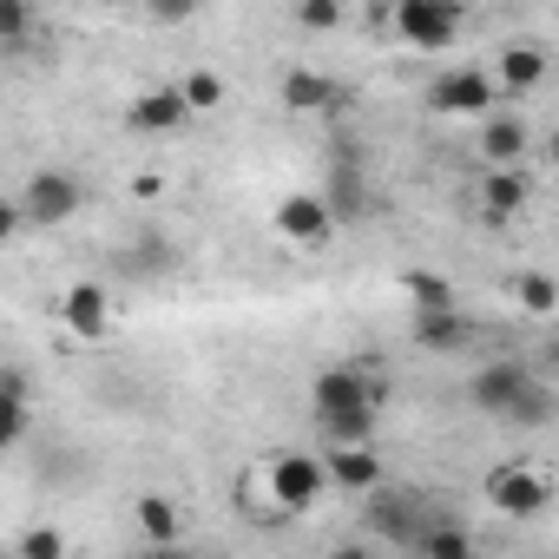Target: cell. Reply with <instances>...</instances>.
Instances as JSON below:
<instances>
[{"mask_svg": "<svg viewBox=\"0 0 559 559\" xmlns=\"http://www.w3.org/2000/svg\"><path fill=\"white\" fill-rule=\"evenodd\" d=\"M21 224H34V230H60V224H73L80 211H86V185H80V171H67V165H47V171H34L27 185H21Z\"/></svg>", "mask_w": 559, "mask_h": 559, "instance_id": "6da1fadb", "label": "cell"}, {"mask_svg": "<svg viewBox=\"0 0 559 559\" xmlns=\"http://www.w3.org/2000/svg\"><path fill=\"white\" fill-rule=\"evenodd\" d=\"M421 99H428L435 119H487V112H500V93H493L487 67H448V73L428 80Z\"/></svg>", "mask_w": 559, "mask_h": 559, "instance_id": "7a4b0ae2", "label": "cell"}, {"mask_svg": "<svg viewBox=\"0 0 559 559\" xmlns=\"http://www.w3.org/2000/svg\"><path fill=\"white\" fill-rule=\"evenodd\" d=\"M546 500H552V480H546L539 461H500V467H487V507H493V513L533 520Z\"/></svg>", "mask_w": 559, "mask_h": 559, "instance_id": "3957f363", "label": "cell"}, {"mask_svg": "<svg viewBox=\"0 0 559 559\" xmlns=\"http://www.w3.org/2000/svg\"><path fill=\"white\" fill-rule=\"evenodd\" d=\"M389 21H395V34H402L408 47H421V53L454 47V34L467 27V14L454 8V0H402V8H395Z\"/></svg>", "mask_w": 559, "mask_h": 559, "instance_id": "277c9868", "label": "cell"}, {"mask_svg": "<svg viewBox=\"0 0 559 559\" xmlns=\"http://www.w3.org/2000/svg\"><path fill=\"white\" fill-rule=\"evenodd\" d=\"M263 487H270V500L284 507V513H304V507L323 500L330 480H323V461H317V454H297V448H290V454H276V461L263 467Z\"/></svg>", "mask_w": 559, "mask_h": 559, "instance_id": "5b68a950", "label": "cell"}, {"mask_svg": "<svg viewBox=\"0 0 559 559\" xmlns=\"http://www.w3.org/2000/svg\"><path fill=\"white\" fill-rule=\"evenodd\" d=\"M376 389H369V369L362 362H323L310 376V415L330 421V415H349V408H369Z\"/></svg>", "mask_w": 559, "mask_h": 559, "instance_id": "8992f818", "label": "cell"}, {"mask_svg": "<svg viewBox=\"0 0 559 559\" xmlns=\"http://www.w3.org/2000/svg\"><path fill=\"white\" fill-rule=\"evenodd\" d=\"M526 152H533V132H526V119H520V112H487V119H480L474 158H480L487 171H520V165H526Z\"/></svg>", "mask_w": 559, "mask_h": 559, "instance_id": "52a82bcc", "label": "cell"}, {"mask_svg": "<svg viewBox=\"0 0 559 559\" xmlns=\"http://www.w3.org/2000/svg\"><path fill=\"white\" fill-rule=\"evenodd\" d=\"M539 369H526V362H480L474 376H467V402L480 408V415H493V421H507V408L526 395V382H533Z\"/></svg>", "mask_w": 559, "mask_h": 559, "instance_id": "ba28073f", "label": "cell"}, {"mask_svg": "<svg viewBox=\"0 0 559 559\" xmlns=\"http://www.w3.org/2000/svg\"><path fill=\"white\" fill-rule=\"evenodd\" d=\"M270 224H276V237H284V243H297V250H317V243H330V230H336L317 191H290V198H276Z\"/></svg>", "mask_w": 559, "mask_h": 559, "instance_id": "9c48e42d", "label": "cell"}, {"mask_svg": "<svg viewBox=\"0 0 559 559\" xmlns=\"http://www.w3.org/2000/svg\"><path fill=\"white\" fill-rule=\"evenodd\" d=\"M474 204H480V224H513L533 204V185H526V171H480Z\"/></svg>", "mask_w": 559, "mask_h": 559, "instance_id": "30bf717a", "label": "cell"}, {"mask_svg": "<svg viewBox=\"0 0 559 559\" xmlns=\"http://www.w3.org/2000/svg\"><path fill=\"white\" fill-rule=\"evenodd\" d=\"M60 330L80 336V343H99V336L112 330V297H106L99 284H73V290L60 297Z\"/></svg>", "mask_w": 559, "mask_h": 559, "instance_id": "8fae6325", "label": "cell"}, {"mask_svg": "<svg viewBox=\"0 0 559 559\" xmlns=\"http://www.w3.org/2000/svg\"><path fill=\"white\" fill-rule=\"evenodd\" d=\"M317 461H323V480L343 487V493H376L382 474H389L376 448H330V454H317Z\"/></svg>", "mask_w": 559, "mask_h": 559, "instance_id": "7c38bea8", "label": "cell"}, {"mask_svg": "<svg viewBox=\"0 0 559 559\" xmlns=\"http://www.w3.org/2000/svg\"><path fill=\"white\" fill-rule=\"evenodd\" d=\"M185 119H191V112L178 106L171 86H145V93H132V106H126V126L145 132V139H165V132H178Z\"/></svg>", "mask_w": 559, "mask_h": 559, "instance_id": "4fadbf2b", "label": "cell"}, {"mask_svg": "<svg viewBox=\"0 0 559 559\" xmlns=\"http://www.w3.org/2000/svg\"><path fill=\"white\" fill-rule=\"evenodd\" d=\"M369 526H376V533H389V539H415L428 520H421V500H415V493H402V487H389V480H382V487L369 493Z\"/></svg>", "mask_w": 559, "mask_h": 559, "instance_id": "5bb4252c", "label": "cell"}, {"mask_svg": "<svg viewBox=\"0 0 559 559\" xmlns=\"http://www.w3.org/2000/svg\"><path fill=\"white\" fill-rule=\"evenodd\" d=\"M493 93H507V99H526V93H539L546 86V53L539 47H507L500 60H493Z\"/></svg>", "mask_w": 559, "mask_h": 559, "instance_id": "9a60e30c", "label": "cell"}, {"mask_svg": "<svg viewBox=\"0 0 559 559\" xmlns=\"http://www.w3.org/2000/svg\"><path fill=\"white\" fill-rule=\"evenodd\" d=\"M132 526H139L145 546H185V513H178L171 493H139L132 500Z\"/></svg>", "mask_w": 559, "mask_h": 559, "instance_id": "2e32d148", "label": "cell"}, {"mask_svg": "<svg viewBox=\"0 0 559 559\" xmlns=\"http://www.w3.org/2000/svg\"><path fill=\"white\" fill-rule=\"evenodd\" d=\"M27 428H34V389H27V376L8 362V369H0V448H21Z\"/></svg>", "mask_w": 559, "mask_h": 559, "instance_id": "e0dca14e", "label": "cell"}, {"mask_svg": "<svg viewBox=\"0 0 559 559\" xmlns=\"http://www.w3.org/2000/svg\"><path fill=\"white\" fill-rule=\"evenodd\" d=\"M276 99L290 112H330V106H343V86L330 73H317V67H290L284 86H276Z\"/></svg>", "mask_w": 559, "mask_h": 559, "instance_id": "ac0fdd59", "label": "cell"}, {"mask_svg": "<svg viewBox=\"0 0 559 559\" xmlns=\"http://www.w3.org/2000/svg\"><path fill=\"white\" fill-rule=\"evenodd\" d=\"M323 198V211H330V224H349V217H362V158L356 152H343L336 165H330V191H317Z\"/></svg>", "mask_w": 559, "mask_h": 559, "instance_id": "d6986e66", "label": "cell"}, {"mask_svg": "<svg viewBox=\"0 0 559 559\" xmlns=\"http://www.w3.org/2000/svg\"><path fill=\"white\" fill-rule=\"evenodd\" d=\"M474 343V323L461 317V304L454 310H428V317H415V349H428V356H454V349H467Z\"/></svg>", "mask_w": 559, "mask_h": 559, "instance_id": "ffe728a7", "label": "cell"}, {"mask_svg": "<svg viewBox=\"0 0 559 559\" xmlns=\"http://www.w3.org/2000/svg\"><path fill=\"white\" fill-rule=\"evenodd\" d=\"M408 546H415V559H474V533H467V526H454V520L421 526Z\"/></svg>", "mask_w": 559, "mask_h": 559, "instance_id": "44dd1931", "label": "cell"}, {"mask_svg": "<svg viewBox=\"0 0 559 559\" xmlns=\"http://www.w3.org/2000/svg\"><path fill=\"white\" fill-rule=\"evenodd\" d=\"M402 297L415 304V317H428V310H454V304H461L441 270H402Z\"/></svg>", "mask_w": 559, "mask_h": 559, "instance_id": "7402d4cb", "label": "cell"}, {"mask_svg": "<svg viewBox=\"0 0 559 559\" xmlns=\"http://www.w3.org/2000/svg\"><path fill=\"white\" fill-rule=\"evenodd\" d=\"M513 297H520V310H526V317H539V323L559 310V284H552L546 270H520V276H513Z\"/></svg>", "mask_w": 559, "mask_h": 559, "instance_id": "603a6c76", "label": "cell"}, {"mask_svg": "<svg viewBox=\"0 0 559 559\" xmlns=\"http://www.w3.org/2000/svg\"><path fill=\"white\" fill-rule=\"evenodd\" d=\"M171 93H178V106H185V112H217V106H224V80H217L211 67H191Z\"/></svg>", "mask_w": 559, "mask_h": 559, "instance_id": "cb8c5ba5", "label": "cell"}, {"mask_svg": "<svg viewBox=\"0 0 559 559\" xmlns=\"http://www.w3.org/2000/svg\"><path fill=\"white\" fill-rule=\"evenodd\" d=\"M552 408H559V395L546 389V376H533V382H526V395L507 408V421H513V428H546V421H552Z\"/></svg>", "mask_w": 559, "mask_h": 559, "instance_id": "d4e9b609", "label": "cell"}, {"mask_svg": "<svg viewBox=\"0 0 559 559\" xmlns=\"http://www.w3.org/2000/svg\"><path fill=\"white\" fill-rule=\"evenodd\" d=\"M14 559H67V533H60V526H47V520H34V526H21Z\"/></svg>", "mask_w": 559, "mask_h": 559, "instance_id": "484cf974", "label": "cell"}, {"mask_svg": "<svg viewBox=\"0 0 559 559\" xmlns=\"http://www.w3.org/2000/svg\"><path fill=\"white\" fill-rule=\"evenodd\" d=\"M34 27H40V14L27 8V0H0V47L34 40Z\"/></svg>", "mask_w": 559, "mask_h": 559, "instance_id": "4316f807", "label": "cell"}, {"mask_svg": "<svg viewBox=\"0 0 559 559\" xmlns=\"http://www.w3.org/2000/svg\"><path fill=\"white\" fill-rule=\"evenodd\" d=\"M297 27H304V34H330V27H343V8H336V0H304V8H297Z\"/></svg>", "mask_w": 559, "mask_h": 559, "instance_id": "83f0119b", "label": "cell"}, {"mask_svg": "<svg viewBox=\"0 0 559 559\" xmlns=\"http://www.w3.org/2000/svg\"><path fill=\"white\" fill-rule=\"evenodd\" d=\"M14 237H21V204L0 191V243H14Z\"/></svg>", "mask_w": 559, "mask_h": 559, "instance_id": "f1b7e54d", "label": "cell"}, {"mask_svg": "<svg viewBox=\"0 0 559 559\" xmlns=\"http://www.w3.org/2000/svg\"><path fill=\"white\" fill-rule=\"evenodd\" d=\"M330 559H382V552L362 546V539H343V546H330Z\"/></svg>", "mask_w": 559, "mask_h": 559, "instance_id": "f546056e", "label": "cell"}, {"mask_svg": "<svg viewBox=\"0 0 559 559\" xmlns=\"http://www.w3.org/2000/svg\"><path fill=\"white\" fill-rule=\"evenodd\" d=\"M145 559H198L191 546H145Z\"/></svg>", "mask_w": 559, "mask_h": 559, "instance_id": "4dcf8cb0", "label": "cell"}, {"mask_svg": "<svg viewBox=\"0 0 559 559\" xmlns=\"http://www.w3.org/2000/svg\"><path fill=\"white\" fill-rule=\"evenodd\" d=\"M0 559H14V552H0Z\"/></svg>", "mask_w": 559, "mask_h": 559, "instance_id": "1f68e13d", "label": "cell"}]
</instances>
